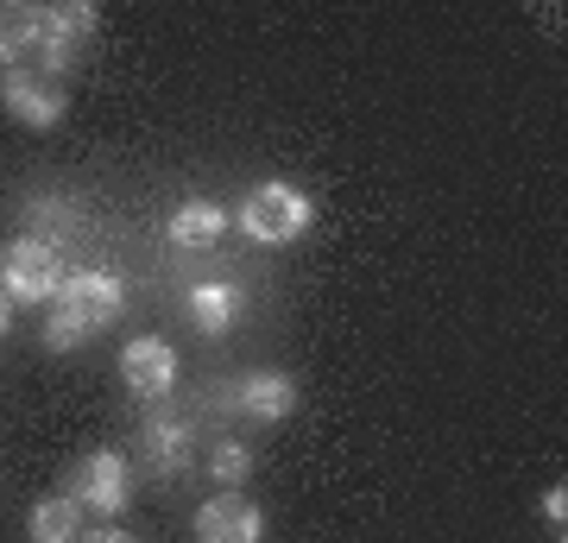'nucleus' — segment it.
Wrapping results in <instances>:
<instances>
[{
  "label": "nucleus",
  "instance_id": "nucleus-5",
  "mask_svg": "<svg viewBox=\"0 0 568 543\" xmlns=\"http://www.w3.org/2000/svg\"><path fill=\"white\" fill-rule=\"evenodd\" d=\"M0 108H7L20 127L44 133V127L63 121V108H70V101H63V89L44 77V70H32V63H26V70H7V77H0Z\"/></svg>",
  "mask_w": 568,
  "mask_h": 543
},
{
  "label": "nucleus",
  "instance_id": "nucleus-6",
  "mask_svg": "<svg viewBox=\"0 0 568 543\" xmlns=\"http://www.w3.org/2000/svg\"><path fill=\"white\" fill-rule=\"evenodd\" d=\"M102 26V13L89 7V0H58V7H44V44H39V70L51 82L70 70V58H77V44L89 39Z\"/></svg>",
  "mask_w": 568,
  "mask_h": 543
},
{
  "label": "nucleus",
  "instance_id": "nucleus-7",
  "mask_svg": "<svg viewBox=\"0 0 568 543\" xmlns=\"http://www.w3.org/2000/svg\"><path fill=\"white\" fill-rule=\"evenodd\" d=\"M121 380H126V392H140L145 404H164L171 385H178V348L159 342V335H133V342L121 348Z\"/></svg>",
  "mask_w": 568,
  "mask_h": 543
},
{
  "label": "nucleus",
  "instance_id": "nucleus-1",
  "mask_svg": "<svg viewBox=\"0 0 568 543\" xmlns=\"http://www.w3.org/2000/svg\"><path fill=\"white\" fill-rule=\"evenodd\" d=\"M121 310H126V291L114 272H70L58 284V298H51V316H44V348L70 354V348H82V335L121 322Z\"/></svg>",
  "mask_w": 568,
  "mask_h": 543
},
{
  "label": "nucleus",
  "instance_id": "nucleus-18",
  "mask_svg": "<svg viewBox=\"0 0 568 543\" xmlns=\"http://www.w3.org/2000/svg\"><path fill=\"white\" fill-rule=\"evenodd\" d=\"M7 329H13V298L0 291V342H7Z\"/></svg>",
  "mask_w": 568,
  "mask_h": 543
},
{
  "label": "nucleus",
  "instance_id": "nucleus-13",
  "mask_svg": "<svg viewBox=\"0 0 568 543\" xmlns=\"http://www.w3.org/2000/svg\"><path fill=\"white\" fill-rule=\"evenodd\" d=\"M227 234V209L222 202H209V197H190L171 209V241L178 247H215Z\"/></svg>",
  "mask_w": 568,
  "mask_h": 543
},
{
  "label": "nucleus",
  "instance_id": "nucleus-12",
  "mask_svg": "<svg viewBox=\"0 0 568 543\" xmlns=\"http://www.w3.org/2000/svg\"><path fill=\"white\" fill-rule=\"evenodd\" d=\"M26 537L32 543H77L82 537V505L70 493H44L32 512H26Z\"/></svg>",
  "mask_w": 568,
  "mask_h": 543
},
{
  "label": "nucleus",
  "instance_id": "nucleus-4",
  "mask_svg": "<svg viewBox=\"0 0 568 543\" xmlns=\"http://www.w3.org/2000/svg\"><path fill=\"white\" fill-rule=\"evenodd\" d=\"M58 284H63L58 253H51L44 241H32V234L0 253V291L13 298V310H20V303H51L58 298Z\"/></svg>",
  "mask_w": 568,
  "mask_h": 543
},
{
  "label": "nucleus",
  "instance_id": "nucleus-17",
  "mask_svg": "<svg viewBox=\"0 0 568 543\" xmlns=\"http://www.w3.org/2000/svg\"><path fill=\"white\" fill-rule=\"evenodd\" d=\"M77 543H140L133 531H114V524H102V531H82Z\"/></svg>",
  "mask_w": 568,
  "mask_h": 543
},
{
  "label": "nucleus",
  "instance_id": "nucleus-15",
  "mask_svg": "<svg viewBox=\"0 0 568 543\" xmlns=\"http://www.w3.org/2000/svg\"><path fill=\"white\" fill-rule=\"evenodd\" d=\"M209 474H215L222 493L246 486V481H253V449H246V443H215V449H209Z\"/></svg>",
  "mask_w": 568,
  "mask_h": 543
},
{
  "label": "nucleus",
  "instance_id": "nucleus-10",
  "mask_svg": "<svg viewBox=\"0 0 568 543\" xmlns=\"http://www.w3.org/2000/svg\"><path fill=\"white\" fill-rule=\"evenodd\" d=\"M234 404H241L246 418H260V423H284L291 411H297V380L291 373H246L241 385H234Z\"/></svg>",
  "mask_w": 568,
  "mask_h": 543
},
{
  "label": "nucleus",
  "instance_id": "nucleus-3",
  "mask_svg": "<svg viewBox=\"0 0 568 543\" xmlns=\"http://www.w3.org/2000/svg\"><path fill=\"white\" fill-rule=\"evenodd\" d=\"M82 512H102V519H121L126 505H133V467L126 455L114 449H89L77 467H70V486H63Z\"/></svg>",
  "mask_w": 568,
  "mask_h": 543
},
{
  "label": "nucleus",
  "instance_id": "nucleus-9",
  "mask_svg": "<svg viewBox=\"0 0 568 543\" xmlns=\"http://www.w3.org/2000/svg\"><path fill=\"white\" fill-rule=\"evenodd\" d=\"M196 543H265V512L241 493H215L196 512Z\"/></svg>",
  "mask_w": 568,
  "mask_h": 543
},
{
  "label": "nucleus",
  "instance_id": "nucleus-16",
  "mask_svg": "<svg viewBox=\"0 0 568 543\" xmlns=\"http://www.w3.org/2000/svg\"><path fill=\"white\" fill-rule=\"evenodd\" d=\"M544 519H549V524L568 519V486H549V493H544Z\"/></svg>",
  "mask_w": 568,
  "mask_h": 543
},
{
  "label": "nucleus",
  "instance_id": "nucleus-8",
  "mask_svg": "<svg viewBox=\"0 0 568 543\" xmlns=\"http://www.w3.org/2000/svg\"><path fill=\"white\" fill-rule=\"evenodd\" d=\"M140 443H145V462H152V474H183V467L196 462V423L152 404V418H145Z\"/></svg>",
  "mask_w": 568,
  "mask_h": 543
},
{
  "label": "nucleus",
  "instance_id": "nucleus-2",
  "mask_svg": "<svg viewBox=\"0 0 568 543\" xmlns=\"http://www.w3.org/2000/svg\"><path fill=\"white\" fill-rule=\"evenodd\" d=\"M234 222L246 228V241L291 247V241H304V228L316 222V202H310V190H297V183L265 178V183H253V190L241 197Z\"/></svg>",
  "mask_w": 568,
  "mask_h": 543
},
{
  "label": "nucleus",
  "instance_id": "nucleus-11",
  "mask_svg": "<svg viewBox=\"0 0 568 543\" xmlns=\"http://www.w3.org/2000/svg\"><path fill=\"white\" fill-rule=\"evenodd\" d=\"M39 44H44V7L0 0V63L26 70V58H39Z\"/></svg>",
  "mask_w": 568,
  "mask_h": 543
},
{
  "label": "nucleus",
  "instance_id": "nucleus-14",
  "mask_svg": "<svg viewBox=\"0 0 568 543\" xmlns=\"http://www.w3.org/2000/svg\"><path fill=\"white\" fill-rule=\"evenodd\" d=\"M190 322L203 335H227L241 322V291L234 284H190Z\"/></svg>",
  "mask_w": 568,
  "mask_h": 543
}]
</instances>
